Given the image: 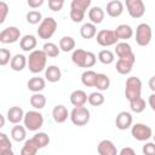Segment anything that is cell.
I'll list each match as a JSON object with an SVG mask.
<instances>
[{
    "instance_id": "obj_1",
    "label": "cell",
    "mask_w": 155,
    "mask_h": 155,
    "mask_svg": "<svg viewBox=\"0 0 155 155\" xmlns=\"http://www.w3.org/2000/svg\"><path fill=\"white\" fill-rule=\"evenodd\" d=\"M71 61L75 65L80 68H92L96 64L97 57L91 51H85L82 48H76L71 53Z\"/></svg>"
},
{
    "instance_id": "obj_2",
    "label": "cell",
    "mask_w": 155,
    "mask_h": 155,
    "mask_svg": "<svg viewBox=\"0 0 155 155\" xmlns=\"http://www.w3.org/2000/svg\"><path fill=\"white\" fill-rule=\"evenodd\" d=\"M46 62H47V54L44 52V50H34L29 53L28 68L30 73L39 74L44 69H46Z\"/></svg>"
},
{
    "instance_id": "obj_3",
    "label": "cell",
    "mask_w": 155,
    "mask_h": 155,
    "mask_svg": "<svg viewBox=\"0 0 155 155\" xmlns=\"http://www.w3.org/2000/svg\"><path fill=\"white\" fill-rule=\"evenodd\" d=\"M91 6V0H73L70 4V19L74 23H80L84 21L87 10Z\"/></svg>"
},
{
    "instance_id": "obj_4",
    "label": "cell",
    "mask_w": 155,
    "mask_h": 155,
    "mask_svg": "<svg viewBox=\"0 0 155 155\" xmlns=\"http://www.w3.org/2000/svg\"><path fill=\"white\" fill-rule=\"evenodd\" d=\"M23 124L25 126V128L28 131L35 132L39 128L42 127L44 125V116L40 111H38V109L35 110H29L24 114V119H23Z\"/></svg>"
},
{
    "instance_id": "obj_5",
    "label": "cell",
    "mask_w": 155,
    "mask_h": 155,
    "mask_svg": "<svg viewBox=\"0 0 155 155\" xmlns=\"http://www.w3.org/2000/svg\"><path fill=\"white\" fill-rule=\"evenodd\" d=\"M57 30V21L53 17H45L41 23L39 24V28L36 29V33L40 39L48 40L53 36V34Z\"/></svg>"
},
{
    "instance_id": "obj_6",
    "label": "cell",
    "mask_w": 155,
    "mask_h": 155,
    "mask_svg": "<svg viewBox=\"0 0 155 155\" xmlns=\"http://www.w3.org/2000/svg\"><path fill=\"white\" fill-rule=\"evenodd\" d=\"M142 93V81L137 76H130L125 84V97L130 102L134 98L140 97Z\"/></svg>"
},
{
    "instance_id": "obj_7",
    "label": "cell",
    "mask_w": 155,
    "mask_h": 155,
    "mask_svg": "<svg viewBox=\"0 0 155 155\" xmlns=\"http://www.w3.org/2000/svg\"><path fill=\"white\" fill-rule=\"evenodd\" d=\"M69 117L75 126H85L86 124H88L91 115H90V110L85 105H81V107H74L73 110L70 111Z\"/></svg>"
},
{
    "instance_id": "obj_8",
    "label": "cell",
    "mask_w": 155,
    "mask_h": 155,
    "mask_svg": "<svg viewBox=\"0 0 155 155\" xmlns=\"http://www.w3.org/2000/svg\"><path fill=\"white\" fill-rule=\"evenodd\" d=\"M153 38V31L151 28L148 23H140L136 28V42L137 45L144 47L148 46L151 41Z\"/></svg>"
},
{
    "instance_id": "obj_9",
    "label": "cell",
    "mask_w": 155,
    "mask_h": 155,
    "mask_svg": "<svg viewBox=\"0 0 155 155\" xmlns=\"http://www.w3.org/2000/svg\"><path fill=\"white\" fill-rule=\"evenodd\" d=\"M131 134L136 140L147 142L153 137V130L145 124H134L131 126Z\"/></svg>"
},
{
    "instance_id": "obj_10",
    "label": "cell",
    "mask_w": 155,
    "mask_h": 155,
    "mask_svg": "<svg viewBox=\"0 0 155 155\" xmlns=\"http://www.w3.org/2000/svg\"><path fill=\"white\" fill-rule=\"evenodd\" d=\"M96 40H97L98 45H101L103 47L114 46L119 41L115 31L110 30V29H102V30H99L97 33V35H96Z\"/></svg>"
},
{
    "instance_id": "obj_11",
    "label": "cell",
    "mask_w": 155,
    "mask_h": 155,
    "mask_svg": "<svg viewBox=\"0 0 155 155\" xmlns=\"http://www.w3.org/2000/svg\"><path fill=\"white\" fill-rule=\"evenodd\" d=\"M126 8L132 18H142L145 13V5L143 0H126Z\"/></svg>"
},
{
    "instance_id": "obj_12",
    "label": "cell",
    "mask_w": 155,
    "mask_h": 155,
    "mask_svg": "<svg viewBox=\"0 0 155 155\" xmlns=\"http://www.w3.org/2000/svg\"><path fill=\"white\" fill-rule=\"evenodd\" d=\"M21 40V30L17 27H7L0 33V42L2 44H13Z\"/></svg>"
},
{
    "instance_id": "obj_13",
    "label": "cell",
    "mask_w": 155,
    "mask_h": 155,
    "mask_svg": "<svg viewBox=\"0 0 155 155\" xmlns=\"http://www.w3.org/2000/svg\"><path fill=\"white\" fill-rule=\"evenodd\" d=\"M134 62H136V56L134 53L127 56V57H122V58H119L117 62H116V71L121 75H126V74H130L133 65H134Z\"/></svg>"
},
{
    "instance_id": "obj_14",
    "label": "cell",
    "mask_w": 155,
    "mask_h": 155,
    "mask_svg": "<svg viewBox=\"0 0 155 155\" xmlns=\"http://www.w3.org/2000/svg\"><path fill=\"white\" fill-rule=\"evenodd\" d=\"M132 122H133V117L132 114L128 111H120L115 119V125L121 131L130 128L132 126Z\"/></svg>"
},
{
    "instance_id": "obj_15",
    "label": "cell",
    "mask_w": 155,
    "mask_h": 155,
    "mask_svg": "<svg viewBox=\"0 0 155 155\" xmlns=\"http://www.w3.org/2000/svg\"><path fill=\"white\" fill-rule=\"evenodd\" d=\"M97 153L99 155H116L117 154V149H116L115 144L113 143V140L103 139V140H101L98 143Z\"/></svg>"
},
{
    "instance_id": "obj_16",
    "label": "cell",
    "mask_w": 155,
    "mask_h": 155,
    "mask_svg": "<svg viewBox=\"0 0 155 155\" xmlns=\"http://www.w3.org/2000/svg\"><path fill=\"white\" fill-rule=\"evenodd\" d=\"M124 12V4L120 0H111L107 4V15L116 18L120 17Z\"/></svg>"
},
{
    "instance_id": "obj_17",
    "label": "cell",
    "mask_w": 155,
    "mask_h": 155,
    "mask_svg": "<svg viewBox=\"0 0 155 155\" xmlns=\"http://www.w3.org/2000/svg\"><path fill=\"white\" fill-rule=\"evenodd\" d=\"M70 114L68 113V109L63 105V104H57L53 109H52V117L57 124H63L67 121L68 116Z\"/></svg>"
},
{
    "instance_id": "obj_18",
    "label": "cell",
    "mask_w": 155,
    "mask_h": 155,
    "mask_svg": "<svg viewBox=\"0 0 155 155\" xmlns=\"http://www.w3.org/2000/svg\"><path fill=\"white\" fill-rule=\"evenodd\" d=\"M88 99L87 93L84 90H75L70 93V103L74 107H81L85 105Z\"/></svg>"
},
{
    "instance_id": "obj_19",
    "label": "cell",
    "mask_w": 155,
    "mask_h": 155,
    "mask_svg": "<svg viewBox=\"0 0 155 155\" xmlns=\"http://www.w3.org/2000/svg\"><path fill=\"white\" fill-rule=\"evenodd\" d=\"M24 111L21 107H11L8 110H7V120L16 125V124H19L21 121H23L24 119Z\"/></svg>"
},
{
    "instance_id": "obj_20",
    "label": "cell",
    "mask_w": 155,
    "mask_h": 155,
    "mask_svg": "<svg viewBox=\"0 0 155 155\" xmlns=\"http://www.w3.org/2000/svg\"><path fill=\"white\" fill-rule=\"evenodd\" d=\"M36 44H38V40H36V38L34 36V35H31V34H27V35H24V36H22L21 38V40H19V46H21V48L23 50V51H25V52H31V51H34V48L36 47Z\"/></svg>"
},
{
    "instance_id": "obj_21",
    "label": "cell",
    "mask_w": 155,
    "mask_h": 155,
    "mask_svg": "<svg viewBox=\"0 0 155 155\" xmlns=\"http://www.w3.org/2000/svg\"><path fill=\"white\" fill-rule=\"evenodd\" d=\"M25 65H28V58L24 54H15L10 62V67L13 71H22Z\"/></svg>"
},
{
    "instance_id": "obj_22",
    "label": "cell",
    "mask_w": 155,
    "mask_h": 155,
    "mask_svg": "<svg viewBox=\"0 0 155 155\" xmlns=\"http://www.w3.org/2000/svg\"><path fill=\"white\" fill-rule=\"evenodd\" d=\"M45 78L48 82H58L62 78V71L57 65H48L45 69Z\"/></svg>"
},
{
    "instance_id": "obj_23",
    "label": "cell",
    "mask_w": 155,
    "mask_h": 155,
    "mask_svg": "<svg viewBox=\"0 0 155 155\" xmlns=\"http://www.w3.org/2000/svg\"><path fill=\"white\" fill-rule=\"evenodd\" d=\"M27 87L33 93L41 92L46 87V81H45V79H42L40 76H34V78L29 79V81L27 82Z\"/></svg>"
},
{
    "instance_id": "obj_24",
    "label": "cell",
    "mask_w": 155,
    "mask_h": 155,
    "mask_svg": "<svg viewBox=\"0 0 155 155\" xmlns=\"http://www.w3.org/2000/svg\"><path fill=\"white\" fill-rule=\"evenodd\" d=\"M114 31H115V34H116L119 40H125L126 41V40L131 39L133 36V29L128 24H120V25H117L115 28Z\"/></svg>"
},
{
    "instance_id": "obj_25",
    "label": "cell",
    "mask_w": 155,
    "mask_h": 155,
    "mask_svg": "<svg viewBox=\"0 0 155 155\" xmlns=\"http://www.w3.org/2000/svg\"><path fill=\"white\" fill-rule=\"evenodd\" d=\"M104 16H105V12L99 6H93L88 10V18L94 24H101L104 19Z\"/></svg>"
},
{
    "instance_id": "obj_26",
    "label": "cell",
    "mask_w": 155,
    "mask_h": 155,
    "mask_svg": "<svg viewBox=\"0 0 155 155\" xmlns=\"http://www.w3.org/2000/svg\"><path fill=\"white\" fill-rule=\"evenodd\" d=\"M80 35L81 38L88 40V39H92L97 35V27L94 23L90 22V23H84L80 28Z\"/></svg>"
},
{
    "instance_id": "obj_27",
    "label": "cell",
    "mask_w": 155,
    "mask_h": 155,
    "mask_svg": "<svg viewBox=\"0 0 155 155\" xmlns=\"http://www.w3.org/2000/svg\"><path fill=\"white\" fill-rule=\"evenodd\" d=\"M0 154L1 155H13L12 143L6 133L0 132Z\"/></svg>"
},
{
    "instance_id": "obj_28",
    "label": "cell",
    "mask_w": 155,
    "mask_h": 155,
    "mask_svg": "<svg viewBox=\"0 0 155 155\" xmlns=\"http://www.w3.org/2000/svg\"><path fill=\"white\" fill-rule=\"evenodd\" d=\"M11 137L15 142H23L27 137V128L25 126H21L19 124H16L11 130Z\"/></svg>"
},
{
    "instance_id": "obj_29",
    "label": "cell",
    "mask_w": 155,
    "mask_h": 155,
    "mask_svg": "<svg viewBox=\"0 0 155 155\" xmlns=\"http://www.w3.org/2000/svg\"><path fill=\"white\" fill-rule=\"evenodd\" d=\"M115 53L119 58H122V57H127L130 54L133 53L132 48H131V45L126 41H122V42H117L115 45Z\"/></svg>"
},
{
    "instance_id": "obj_30",
    "label": "cell",
    "mask_w": 155,
    "mask_h": 155,
    "mask_svg": "<svg viewBox=\"0 0 155 155\" xmlns=\"http://www.w3.org/2000/svg\"><path fill=\"white\" fill-rule=\"evenodd\" d=\"M97 74L98 73H96L93 70H85L81 74V82H82V85L86 86V87H94Z\"/></svg>"
},
{
    "instance_id": "obj_31",
    "label": "cell",
    "mask_w": 155,
    "mask_h": 155,
    "mask_svg": "<svg viewBox=\"0 0 155 155\" xmlns=\"http://www.w3.org/2000/svg\"><path fill=\"white\" fill-rule=\"evenodd\" d=\"M94 87L98 91H107L110 87V79L107 74L103 73H98L97 74V79H96V84Z\"/></svg>"
},
{
    "instance_id": "obj_32",
    "label": "cell",
    "mask_w": 155,
    "mask_h": 155,
    "mask_svg": "<svg viewBox=\"0 0 155 155\" xmlns=\"http://www.w3.org/2000/svg\"><path fill=\"white\" fill-rule=\"evenodd\" d=\"M29 102H30V105H31L34 109L40 110V109L45 108V105H46V97H45L42 93H40V92H35V93H33V96L30 97Z\"/></svg>"
},
{
    "instance_id": "obj_33",
    "label": "cell",
    "mask_w": 155,
    "mask_h": 155,
    "mask_svg": "<svg viewBox=\"0 0 155 155\" xmlns=\"http://www.w3.org/2000/svg\"><path fill=\"white\" fill-rule=\"evenodd\" d=\"M59 48L63 52L74 51V48H75V40H74V38L68 36V35L62 36L61 40H59Z\"/></svg>"
},
{
    "instance_id": "obj_34",
    "label": "cell",
    "mask_w": 155,
    "mask_h": 155,
    "mask_svg": "<svg viewBox=\"0 0 155 155\" xmlns=\"http://www.w3.org/2000/svg\"><path fill=\"white\" fill-rule=\"evenodd\" d=\"M39 150V147L36 145V143L33 140V138H29L24 142V145L21 149V154L22 155H35Z\"/></svg>"
},
{
    "instance_id": "obj_35",
    "label": "cell",
    "mask_w": 155,
    "mask_h": 155,
    "mask_svg": "<svg viewBox=\"0 0 155 155\" xmlns=\"http://www.w3.org/2000/svg\"><path fill=\"white\" fill-rule=\"evenodd\" d=\"M98 61H99L102 64L109 65V64L114 63L115 56H114V53H113L110 50H102V51L98 52Z\"/></svg>"
},
{
    "instance_id": "obj_36",
    "label": "cell",
    "mask_w": 155,
    "mask_h": 155,
    "mask_svg": "<svg viewBox=\"0 0 155 155\" xmlns=\"http://www.w3.org/2000/svg\"><path fill=\"white\" fill-rule=\"evenodd\" d=\"M31 138H33V140L36 143V145L39 147V149H42V148L47 147L48 143H50V137H48V134L45 133V132H38V133H35Z\"/></svg>"
},
{
    "instance_id": "obj_37",
    "label": "cell",
    "mask_w": 155,
    "mask_h": 155,
    "mask_svg": "<svg viewBox=\"0 0 155 155\" xmlns=\"http://www.w3.org/2000/svg\"><path fill=\"white\" fill-rule=\"evenodd\" d=\"M42 50H44V52L47 54V57H51V58L58 57V54H59V52H61L59 46H57V45L53 44V42H45L44 46H42Z\"/></svg>"
},
{
    "instance_id": "obj_38",
    "label": "cell",
    "mask_w": 155,
    "mask_h": 155,
    "mask_svg": "<svg viewBox=\"0 0 155 155\" xmlns=\"http://www.w3.org/2000/svg\"><path fill=\"white\" fill-rule=\"evenodd\" d=\"M104 101H105V98H104V96H103V93L101 91H96V92L90 93L88 94V99H87V102L92 107H99V105H102L104 103Z\"/></svg>"
},
{
    "instance_id": "obj_39",
    "label": "cell",
    "mask_w": 155,
    "mask_h": 155,
    "mask_svg": "<svg viewBox=\"0 0 155 155\" xmlns=\"http://www.w3.org/2000/svg\"><path fill=\"white\" fill-rule=\"evenodd\" d=\"M130 108L133 113L136 114H139V113H143L144 109H145V101L142 98V97H138V98H134L132 101H130Z\"/></svg>"
},
{
    "instance_id": "obj_40",
    "label": "cell",
    "mask_w": 155,
    "mask_h": 155,
    "mask_svg": "<svg viewBox=\"0 0 155 155\" xmlns=\"http://www.w3.org/2000/svg\"><path fill=\"white\" fill-rule=\"evenodd\" d=\"M25 19H27V22H28L29 24L35 25V24H40L44 18H42V15H41L40 11L31 10V11H29V12L25 15Z\"/></svg>"
},
{
    "instance_id": "obj_41",
    "label": "cell",
    "mask_w": 155,
    "mask_h": 155,
    "mask_svg": "<svg viewBox=\"0 0 155 155\" xmlns=\"http://www.w3.org/2000/svg\"><path fill=\"white\" fill-rule=\"evenodd\" d=\"M11 59H12L11 52L7 48H1L0 50V65L5 67L7 63L11 62Z\"/></svg>"
},
{
    "instance_id": "obj_42",
    "label": "cell",
    "mask_w": 155,
    "mask_h": 155,
    "mask_svg": "<svg viewBox=\"0 0 155 155\" xmlns=\"http://www.w3.org/2000/svg\"><path fill=\"white\" fill-rule=\"evenodd\" d=\"M65 0H48V7L53 12H58L63 8Z\"/></svg>"
},
{
    "instance_id": "obj_43",
    "label": "cell",
    "mask_w": 155,
    "mask_h": 155,
    "mask_svg": "<svg viewBox=\"0 0 155 155\" xmlns=\"http://www.w3.org/2000/svg\"><path fill=\"white\" fill-rule=\"evenodd\" d=\"M142 151L144 155H155V142H147L143 145Z\"/></svg>"
},
{
    "instance_id": "obj_44",
    "label": "cell",
    "mask_w": 155,
    "mask_h": 155,
    "mask_svg": "<svg viewBox=\"0 0 155 155\" xmlns=\"http://www.w3.org/2000/svg\"><path fill=\"white\" fill-rule=\"evenodd\" d=\"M8 15V5L5 1L0 2V23L2 24L6 21V17Z\"/></svg>"
},
{
    "instance_id": "obj_45",
    "label": "cell",
    "mask_w": 155,
    "mask_h": 155,
    "mask_svg": "<svg viewBox=\"0 0 155 155\" xmlns=\"http://www.w3.org/2000/svg\"><path fill=\"white\" fill-rule=\"evenodd\" d=\"M45 0H27V4L30 8H39L40 6H42Z\"/></svg>"
},
{
    "instance_id": "obj_46",
    "label": "cell",
    "mask_w": 155,
    "mask_h": 155,
    "mask_svg": "<svg viewBox=\"0 0 155 155\" xmlns=\"http://www.w3.org/2000/svg\"><path fill=\"white\" fill-rule=\"evenodd\" d=\"M120 155H134L136 154V150L133 148H130V147H125L122 148L120 151H119Z\"/></svg>"
},
{
    "instance_id": "obj_47",
    "label": "cell",
    "mask_w": 155,
    "mask_h": 155,
    "mask_svg": "<svg viewBox=\"0 0 155 155\" xmlns=\"http://www.w3.org/2000/svg\"><path fill=\"white\" fill-rule=\"evenodd\" d=\"M148 103H149V107L155 111V92H153L149 98H148Z\"/></svg>"
},
{
    "instance_id": "obj_48",
    "label": "cell",
    "mask_w": 155,
    "mask_h": 155,
    "mask_svg": "<svg viewBox=\"0 0 155 155\" xmlns=\"http://www.w3.org/2000/svg\"><path fill=\"white\" fill-rule=\"evenodd\" d=\"M148 86H149V88H150L153 92H155V75L151 76V78L149 79V81H148Z\"/></svg>"
},
{
    "instance_id": "obj_49",
    "label": "cell",
    "mask_w": 155,
    "mask_h": 155,
    "mask_svg": "<svg viewBox=\"0 0 155 155\" xmlns=\"http://www.w3.org/2000/svg\"><path fill=\"white\" fill-rule=\"evenodd\" d=\"M5 126V117L4 115H0V127H4Z\"/></svg>"
},
{
    "instance_id": "obj_50",
    "label": "cell",
    "mask_w": 155,
    "mask_h": 155,
    "mask_svg": "<svg viewBox=\"0 0 155 155\" xmlns=\"http://www.w3.org/2000/svg\"><path fill=\"white\" fill-rule=\"evenodd\" d=\"M153 138H154V142H155V134H154V136H153Z\"/></svg>"
}]
</instances>
